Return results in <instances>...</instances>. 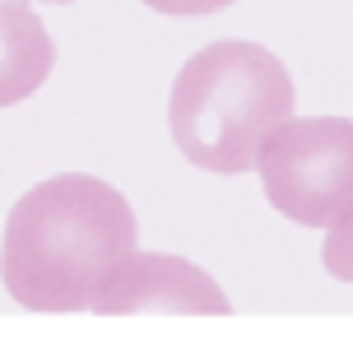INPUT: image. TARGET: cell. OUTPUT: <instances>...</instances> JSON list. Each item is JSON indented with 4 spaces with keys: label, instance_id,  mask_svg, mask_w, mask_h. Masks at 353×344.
<instances>
[{
    "label": "cell",
    "instance_id": "obj_1",
    "mask_svg": "<svg viewBox=\"0 0 353 344\" xmlns=\"http://www.w3.org/2000/svg\"><path fill=\"white\" fill-rule=\"evenodd\" d=\"M130 200L88 172H61L14 200L0 242L5 293L28 312H88L135 252Z\"/></svg>",
    "mask_w": 353,
    "mask_h": 344
},
{
    "label": "cell",
    "instance_id": "obj_2",
    "mask_svg": "<svg viewBox=\"0 0 353 344\" xmlns=\"http://www.w3.org/2000/svg\"><path fill=\"white\" fill-rule=\"evenodd\" d=\"M293 74L261 42H210L176 70L168 130L181 159L219 177L256 168L261 145L293 117Z\"/></svg>",
    "mask_w": 353,
    "mask_h": 344
},
{
    "label": "cell",
    "instance_id": "obj_3",
    "mask_svg": "<svg viewBox=\"0 0 353 344\" xmlns=\"http://www.w3.org/2000/svg\"><path fill=\"white\" fill-rule=\"evenodd\" d=\"M265 200L302 228H335L353 210V121L288 117L256 154Z\"/></svg>",
    "mask_w": 353,
    "mask_h": 344
},
{
    "label": "cell",
    "instance_id": "obj_4",
    "mask_svg": "<svg viewBox=\"0 0 353 344\" xmlns=\"http://www.w3.org/2000/svg\"><path fill=\"white\" fill-rule=\"evenodd\" d=\"M98 316H140V312H172V316H228L232 303L210 270L186 256L130 252L107 274L93 307Z\"/></svg>",
    "mask_w": 353,
    "mask_h": 344
},
{
    "label": "cell",
    "instance_id": "obj_5",
    "mask_svg": "<svg viewBox=\"0 0 353 344\" xmlns=\"http://www.w3.org/2000/svg\"><path fill=\"white\" fill-rule=\"evenodd\" d=\"M56 65V42L28 0H0V108L33 98Z\"/></svg>",
    "mask_w": 353,
    "mask_h": 344
},
{
    "label": "cell",
    "instance_id": "obj_6",
    "mask_svg": "<svg viewBox=\"0 0 353 344\" xmlns=\"http://www.w3.org/2000/svg\"><path fill=\"white\" fill-rule=\"evenodd\" d=\"M321 265L330 279L339 284H353V210L339 219L335 228H325V242H321Z\"/></svg>",
    "mask_w": 353,
    "mask_h": 344
},
{
    "label": "cell",
    "instance_id": "obj_7",
    "mask_svg": "<svg viewBox=\"0 0 353 344\" xmlns=\"http://www.w3.org/2000/svg\"><path fill=\"white\" fill-rule=\"evenodd\" d=\"M149 10H159L168 19H200V14H219V10H228L237 0H140Z\"/></svg>",
    "mask_w": 353,
    "mask_h": 344
},
{
    "label": "cell",
    "instance_id": "obj_8",
    "mask_svg": "<svg viewBox=\"0 0 353 344\" xmlns=\"http://www.w3.org/2000/svg\"><path fill=\"white\" fill-rule=\"evenodd\" d=\"M42 5H70V0H42Z\"/></svg>",
    "mask_w": 353,
    "mask_h": 344
}]
</instances>
